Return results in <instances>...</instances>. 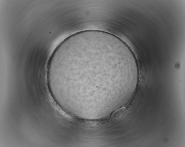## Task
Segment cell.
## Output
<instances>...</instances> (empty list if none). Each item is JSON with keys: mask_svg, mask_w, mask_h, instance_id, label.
<instances>
[{"mask_svg": "<svg viewBox=\"0 0 185 147\" xmlns=\"http://www.w3.org/2000/svg\"><path fill=\"white\" fill-rule=\"evenodd\" d=\"M125 108L124 107H122L121 108H119L116 111H115L114 113H112L111 116V117L113 118L115 117L117 115L124 110Z\"/></svg>", "mask_w": 185, "mask_h": 147, "instance_id": "obj_2", "label": "cell"}, {"mask_svg": "<svg viewBox=\"0 0 185 147\" xmlns=\"http://www.w3.org/2000/svg\"><path fill=\"white\" fill-rule=\"evenodd\" d=\"M136 57L119 37L99 30L80 32L56 48L48 62L53 97L71 113L102 111L126 98L136 87Z\"/></svg>", "mask_w": 185, "mask_h": 147, "instance_id": "obj_1", "label": "cell"}]
</instances>
